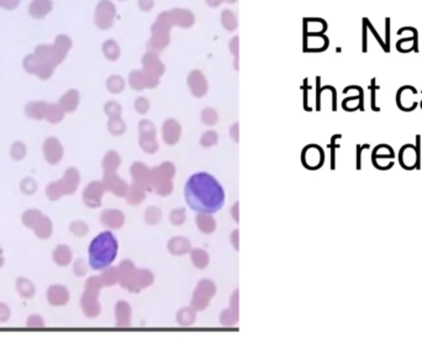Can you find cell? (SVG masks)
I'll return each instance as SVG.
<instances>
[{
    "label": "cell",
    "mask_w": 422,
    "mask_h": 355,
    "mask_svg": "<svg viewBox=\"0 0 422 355\" xmlns=\"http://www.w3.org/2000/svg\"><path fill=\"white\" fill-rule=\"evenodd\" d=\"M118 253V240L111 232H103L94 238L89 248V262L94 269L110 265Z\"/></svg>",
    "instance_id": "obj_2"
},
{
    "label": "cell",
    "mask_w": 422,
    "mask_h": 355,
    "mask_svg": "<svg viewBox=\"0 0 422 355\" xmlns=\"http://www.w3.org/2000/svg\"><path fill=\"white\" fill-rule=\"evenodd\" d=\"M172 20H170L169 12L162 11L158 14L157 19L153 22L151 26V34H161V35H170V31L173 29Z\"/></svg>",
    "instance_id": "obj_9"
},
{
    "label": "cell",
    "mask_w": 422,
    "mask_h": 355,
    "mask_svg": "<svg viewBox=\"0 0 422 355\" xmlns=\"http://www.w3.org/2000/svg\"><path fill=\"white\" fill-rule=\"evenodd\" d=\"M136 108H137V110L140 111V113H146L148 109V103L145 100V99L141 98L140 100L136 103Z\"/></svg>",
    "instance_id": "obj_18"
},
{
    "label": "cell",
    "mask_w": 422,
    "mask_h": 355,
    "mask_svg": "<svg viewBox=\"0 0 422 355\" xmlns=\"http://www.w3.org/2000/svg\"><path fill=\"white\" fill-rule=\"evenodd\" d=\"M173 26L180 27V29H190L195 24V15L192 10L182 9V7H174L168 10Z\"/></svg>",
    "instance_id": "obj_4"
},
{
    "label": "cell",
    "mask_w": 422,
    "mask_h": 355,
    "mask_svg": "<svg viewBox=\"0 0 422 355\" xmlns=\"http://www.w3.org/2000/svg\"><path fill=\"white\" fill-rule=\"evenodd\" d=\"M142 64L143 68H145V72H147L151 76L157 77V78L158 76H161V74L165 72V64L161 62L158 54L152 53V52L147 51L143 54Z\"/></svg>",
    "instance_id": "obj_5"
},
{
    "label": "cell",
    "mask_w": 422,
    "mask_h": 355,
    "mask_svg": "<svg viewBox=\"0 0 422 355\" xmlns=\"http://www.w3.org/2000/svg\"><path fill=\"white\" fill-rule=\"evenodd\" d=\"M416 93L418 91L415 90V88L414 86H403V88H400V90H399L398 93V105L399 108L401 109V110L404 111H411L414 110V109L416 108V105L418 104L415 103V100H413V96L416 95Z\"/></svg>",
    "instance_id": "obj_6"
},
{
    "label": "cell",
    "mask_w": 422,
    "mask_h": 355,
    "mask_svg": "<svg viewBox=\"0 0 422 355\" xmlns=\"http://www.w3.org/2000/svg\"><path fill=\"white\" fill-rule=\"evenodd\" d=\"M203 116H204V120L208 123H213L216 121V114L212 110H205Z\"/></svg>",
    "instance_id": "obj_17"
},
{
    "label": "cell",
    "mask_w": 422,
    "mask_h": 355,
    "mask_svg": "<svg viewBox=\"0 0 422 355\" xmlns=\"http://www.w3.org/2000/svg\"><path fill=\"white\" fill-rule=\"evenodd\" d=\"M119 1H125V0H119Z\"/></svg>",
    "instance_id": "obj_21"
},
{
    "label": "cell",
    "mask_w": 422,
    "mask_h": 355,
    "mask_svg": "<svg viewBox=\"0 0 422 355\" xmlns=\"http://www.w3.org/2000/svg\"><path fill=\"white\" fill-rule=\"evenodd\" d=\"M103 51L104 54H105V56L108 57V59H110V61H118V58L121 54L120 46H119L118 42L114 41V39H108V41L104 43Z\"/></svg>",
    "instance_id": "obj_12"
},
{
    "label": "cell",
    "mask_w": 422,
    "mask_h": 355,
    "mask_svg": "<svg viewBox=\"0 0 422 355\" xmlns=\"http://www.w3.org/2000/svg\"><path fill=\"white\" fill-rule=\"evenodd\" d=\"M220 21H221V25H222V27L226 30V31L233 32L237 30L238 19H237V15H236L232 10L230 9L222 10V12H221L220 15Z\"/></svg>",
    "instance_id": "obj_11"
},
{
    "label": "cell",
    "mask_w": 422,
    "mask_h": 355,
    "mask_svg": "<svg viewBox=\"0 0 422 355\" xmlns=\"http://www.w3.org/2000/svg\"><path fill=\"white\" fill-rule=\"evenodd\" d=\"M188 83H189L190 91H192L194 95L202 96L207 93V79H205L204 74L200 71H193L192 73L189 74Z\"/></svg>",
    "instance_id": "obj_8"
},
{
    "label": "cell",
    "mask_w": 422,
    "mask_h": 355,
    "mask_svg": "<svg viewBox=\"0 0 422 355\" xmlns=\"http://www.w3.org/2000/svg\"><path fill=\"white\" fill-rule=\"evenodd\" d=\"M385 47L386 52L390 51V19L386 17L385 19Z\"/></svg>",
    "instance_id": "obj_16"
},
{
    "label": "cell",
    "mask_w": 422,
    "mask_h": 355,
    "mask_svg": "<svg viewBox=\"0 0 422 355\" xmlns=\"http://www.w3.org/2000/svg\"><path fill=\"white\" fill-rule=\"evenodd\" d=\"M223 2H226V4H236L237 0H223Z\"/></svg>",
    "instance_id": "obj_20"
},
{
    "label": "cell",
    "mask_w": 422,
    "mask_h": 355,
    "mask_svg": "<svg viewBox=\"0 0 422 355\" xmlns=\"http://www.w3.org/2000/svg\"><path fill=\"white\" fill-rule=\"evenodd\" d=\"M406 29L411 32L410 37L406 39H400L396 42V49L401 53H409V52L414 51L418 53L419 52V32L415 27L408 26Z\"/></svg>",
    "instance_id": "obj_7"
},
{
    "label": "cell",
    "mask_w": 422,
    "mask_h": 355,
    "mask_svg": "<svg viewBox=\"0 0 422 355\" xmlns=\"http://www.w3.org/2000/svg\"><path fill=\"white\" fill-rule=\"evenodd\" d=\"M170 43V35H161V34H151L150 39L147 41V51L152 53H161L165 51Z\"/></svg>",
    "instance_id": "obj_10"
},
{
    "label": "cell",
    "mask_w": 422,
    "mask_h": 355,
    "mask_svg": "<svg viewBox=\"0 0 422 355\" xmlns=\"http://www.w3.org/2000/svg\"><path fill=\"white\" fill-rule=\"evenodd\" d=\"M116 6L109 0H103L96 7L95 22L101 30H108L115 22Z\"/></svg>",
    "instance_id": "obj_3"
},
{
    "label": "cell",
    "mask_w": 422,
    "mask_h": 355,
    "mask_svg": "<svg viewBox=\"0 0 422 355\" xmlns=\"http://www.w3.org/2000/svg\"><path fill=\"white\" fill-rule=\"evenodd\" d=\"M109 86H110L111 91H121L124 89V80L120 77H111L110 81H109Z\"/></svg>",
    "instance_id": "obj_14"
},
{
    "label": "cell",
    "mask_w": 422,
    "mask_h": 355,
    "mask_svg": "<svg viewBox=\"0 0 422 355\" xmlns=\"http://www.w3.org/2000/svg\"><path fill=\"white\" fill-rule=\"evenodd\" d=\"M185 197L190 207L204 213L216 212L225 202L222 188L208 173H198L188 180Z\"/></svg>",
    "instance_id": "obj_1"
},
{
    "label": "cell",
    "mask_w": 422,
    "mask_h": 355,
    "mask_svg": "<svg viewBox=\"0 0 422 355\" xmlns=\"http://www.w3.org/2000/svg\"><path fill=\"white\" fill-rule=\"evenodd\" d=\"M205 1L210 7H218L221 4H223V0H205Z\"/></svg>",
    "instance_id": "obj_19"
},
{
    "label": "cell",
    "mask_w": 422,
    "mask_h": 355,
    "mask_svg": "<svg viewBox=\"0 0 422 355\" xmlns=\"http://www.w3.org/2000/svg\"><path fill=\"white\" fill-rule=\"evenodd\" d=\"M421 108H422V101H421Z\"/></svg>",
    "instance_id": "obj_22"
},
{
    "label": "cell",
    "mask_w": 422,
    "mask_h": 355,
    "mask_svg": "<svg viewBox=\"0 0 422 355\" xmlns=\"http://www.w3.org/2000/svg\"><path fill=\"white\" fill-rule=\"evenodd\" d=\"M228 51L235 57V59H238V56H240V37L233 36L230 39V42H228Z\"/></svg>",
    "instance_id": "obj_13"
},
{
    "label": "cell",
    "mask_w": 422,
    "mask_h": 355,
    "mask_svg": "<svg viewBox=\"0 0 422 355\" xmlns=\"http://www.w3.org/2000/svg\"><path fill=\"white\" fill-rule=\"evenodd\" d=\"M137 5L142 12H150L155 6V0H137Z\"/></svg>",
    "instance_id": "obj_15"
}]
</instances>
